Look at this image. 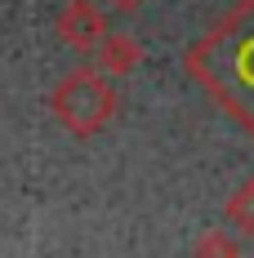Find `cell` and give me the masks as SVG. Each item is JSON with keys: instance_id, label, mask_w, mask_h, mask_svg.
<instances>
[{"instance_id": "cell-1", "label": "cell", "mask_w": 254, "mask_h": 258, "mask_svg": "<svg viewBox=\"0 0 254 258\" xmlns=\"http://www.w3.org/2000/svg\"><path fill=\"white\" fill-rule=\"evenodd\" d=\"M228 89L245 94L254 103V31H245V36L232 45V53H228ZM232 103H236V98H232Z\"/></svg>"}]
</instances>
